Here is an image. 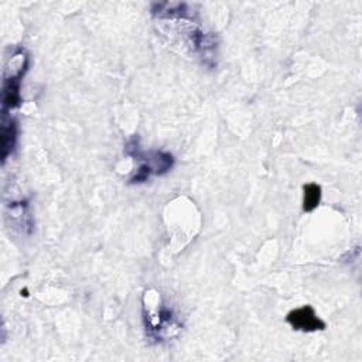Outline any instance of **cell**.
Wrapping results in <instances>:
<instances>
[{"label":"cell","mask_w":362,"mask_h":362,"mask_svg":"<svg viewBox=\"0 0 362 362\" xmlns=\"http://www.w3.org/2000/svg\"><path fill=\"white\" fill-rule=\"evenodd\" d=\"M29 67V59H26L20 68L12 74V77L5 78L3 83V112H8L9 109L17 108L20 105V82L21 78Z\"/></svg>","instance_id":"6da1fadb"},{"label":"cell","mask_w":362,"mask_h":362,"mask_svg":"<svg viewBox=\"0 0 362 362\" xmlns=\"http://www.w3.org/2000/svg\"><path fill=\"white\" fill-rule=\"evenodd\" d=\"M288 323L294 330L301 331H316V330H324L325 324L317 317L316 312L310 305H304V308L296 309L288 314Z\"/></svg>","instance_id":"7a4b0ae2"},{"label":"cell","mask_w":362,"mask_h":362,"mask_svg":"<svg viewBox=\"0 0 362 362\" xmlns=\"http://www.w3.org/2000/svg\"><path fill=\"white\" fill-rule=\"evenodd\" d=\"M134 157L143 160V165H146L150 170L152 174H164L169 172L173 167V156L169 153H163V152H150L146 154H139L136 153Z\"/></svg>","instance_id":"3957f363"},{"label":"cell","mask_w":362,"mask_h":362,"mask_svg":"<svg viewBox=\"0 0 362 362\" xmlns=\"http://www.w3.org/2000/svg\"><path fill=\"white\" fill-rule=\"evenodd\" d=\"M2 149H3V161L12 154L16 146V139H17V126L16 122L9 118L8 114L3 112V119H2Z\"/></svg>","instance_id":"277c9868"},{"label":"cell","mask_w":362,"mask_h":362,"mask_svg":"<svg viewBox=\"0 0 362 362\" xmlns=\"http://www.w3.org/2000/svg\"><path fill=\"white\" fill-rule=\"evenodd\" d=\"M321 200V188L317 184H308L304 185V200H303V210L305 212H312L317 208Z\"/></svg>","instance_id":"5b68a950"}]
</instances>
